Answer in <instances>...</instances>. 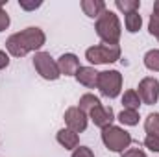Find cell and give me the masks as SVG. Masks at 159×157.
<instances>
[{
    "label": "cell",
    "instance_id": "6da1fadb",
    "mask_svg": "<svg viewBox=\"0 0 159 157\" xmlns=\"http://www.w3.org/2000/svg\"><path fill=\"white\" fill-rule=\"evenodd\" d=\"M44 43H46L44 32L37 26H30V28H24V30L9 35L6 41V50L13 57H24L30 52H35V54L41 52Z\"/></svg>",
    "mask_w": 159,
    "mask_h": 157
},
{
    "label": "cell",
    "instance_id": "7a4b0ae2",
    "mask_svg": "<svg viewBox=\"0 0 159 157\" xmlns=\"http://www.w3.org/2000/svg\"><path fill=\"white\" fill-rule=\"evenodd\" d=\"M96 35L102 39L104 44H111V46H119L120 35H122V26H120L119 15L111 9H106L94 24Z\"/></svg>",
    "mask_w": 159,
    "mask_h": 157
},
{
    "label": "cell",
    "instance_id": "3957f363",
    "mask_svg": "<svg viewBox=\"0 0 159 157\" xmlns=\"http://www.w3.org/2000/svg\"><path fill=\"white\" fill-rule=\"evenodd\" d=\"M131 141H133L131 135L124 128H120V126H109V128L102 129V142H104V146L109 152L122 154L124 150L129 148Z\"/></svg>",
    "mask_w": 159,
    "mask_h": 157
},
{
    "label": "cell",
    "instance_id": "277c9868",
    "mask_svg": "<svg viewBox=\"0 0 159 157\" xmlns=\"http://www.w3.org/2000/svg\"><path fill=\"white\" fill-rule=\"evenodd\" d=\"M120 56H122L120 46H111V44H104V43L94 44L85 50V59L91 65H109V63L119 61Z\"/></svg>",
    "mask_w": 159,
    "mask_h": 157
},
{
    "label": "cell",
    "instance_id": "5b68a950",
    "mask_svg": "<svg viewBox=\"0 0 159 157\" xmlns=\"http://www.w3.org/2000/svg\"><path fill=\"white\" fill-rule=\"evenodd\" d=\"M96 89L106 98H117L122 91V74L119 70H104L98 74Z\"/></svg>",
    "mask_w": 159,
    "mask_h": 157
},
{
    "label": "cell",
    "instance_id": "8992f818",
    "mask_svg": "<svg viewBox=\"0 0 159 157\" xmlns=\"http://www.w3.org/2000/svg\"><path fill=\"white\" fill-rule=\"evenodd\" d=\"M34 69L46 81H56L61 76L59 67H57V59H54L48 52H37L34 56Z\"/></svg>",
    "mask_w": 159,
    "mask_h": 157
},
{
    "label": "cell",
    "instance_id": "52a82bcc",
    "mask_svg": "<svg viewBox=\"0 0 159 157\" xmlns=\"http://www.w3.org/2000/svg\"><path fill=\"white\" fill-rule=\"evenodd\" d=\"M137 94L141 98L143 104L146 105H154L157 104L159 100V79L154 76H146L139 81V87H137Z\"/></svg>",
    "mask_w": 159,
    "mask_h": 157
},
{
    "label": "cell",
    "instance_id": "ba28073f",
    "mask_svg": "<svg viewBox=\"0 0 159 157\" xmlns=\"http://www.w3.org/2000/svg\"><path fill=\"white\" fill-rule=\"evenodd\" d=\"M63 118H65L67 128H69V129H72V131H76V133H83V131L87 129L89 117L80 109L78 105H76V107H69V109L65 111Z\"/></svg>",
    "mask_w": 159,
    "mask_h": 157
},
{
    "label": "cell",
    "instance_id": "9c48e42d",
    "mask_svg": "<svg viewBox=\"0 0 159 157\" xmlns=\"http://www.w3.org/2000/svg\"><path fill=\"white\" fill-rule=\"evenodd\" d=\"M89 118L93 120V124L96 128L106 129V128L113 126V122H115V111L111 107H107V105H98V107H94L89 113Z\"/></svg>",
    "mask_w": 159,
    "mask_h": 157
},
{
    "label": "cell",
    "instance_id": "30bf717a",
    "mask_svg": "<svg viewBox=\"0 0 159 157\" xmlns=\"http://www.w3.org/2000/svg\"><path fill=\"white\" fill-rule=\"evenodd\" d=\"M57 67H59L61 76H76V72L81 65H80L78 56L69 52V54H61L57 57Z\"/></svg>",
    "mask_w": 159,
    "mask_h": 157
},
{
    "label": "cell",
    "instance_id": "8fae6325",
    "mask_svg": "<svg viewBox=\"0 0 159 157\" xmlns=\"http://www.w3.org/2000/svg\"><path fill=\"white\" fill-rule=\"evenodd\" d=\"M98 74L100 72L94 67H80L74 78H76V81H78L80 85H83L87 89H94L96 83H98Z\"/></svg>",
    "mask_w": 159,
    "mask_h": 157
},
{
    "label": "cell",
    "instance_id": "7c38bea8",
    "mask_svg": "<svg viewBox=\"0 0 159 157\" xmlns=\"http://www.w3.org/2000/svg\"><path fill=\"white\" fill-rule=\"evenodd\" d=\"M56 141L59 142V146H63L65 150H76L80 146V135L76 131L69 129V128H63L57 131L56 135Z\"/></svg>",
    "mask_w": 159,
    "mask_h": 157
},
{
    "label": "cell",
    "instance_id": "4fadbf2b",
    "mask_svg": "<svg viewBox=\"0 0 159 157\" xmlns=\"http://www.w3.org/2000/svg\"><path fill=\"white\" fill-rule=\"evenodd\" d=\"M80 6H81L83 13H85L89 19H98V17L107 9V6H106L104 0H81Z\"/></svg>",
    "mask_w": 159,
    "mask_h": 157
},
{
    "label": "cell",
    "instance_id": "5bb4252c",
    "mask_svg": "<svg viewBox=\"0 0 159 157\" xmlns=\"http://www.w3.org/2000/svg\"><path fill=\"white\" fill-rule=\"evenodd\" d=\"M141 104H143V102H141V98H139V94H137L135 89H128V91L122 94V105H124V109L139 111Z\"/></svg>",
    "mask_w": 159,
    "mask_h": 157
},
{
    "label": "cell",
    "instance_id": "9a60e30c",
    "mask_svg": "<svg viewBox=\"0 0 159 157\" xmlns=\"http://www.w3.org/2000/svg\"><path fill=\"white\" fill-rule=\"evenodd\" d=\"M98 105H102V102H100V98L98 96H94V94H91V92H87V94H83L81 98H80L78 102V107L89 117V113L94 109V107H98Z\"/></svg>",
    "mask_w": 159,
    "mask_h": 157
},
{
    "label": "cell",
    "instance_id": "2e32d148",
    "mask_svg": "<svg viewBox=\"0 0 159 157\" xmlns=\"http://www.w3.org/2000/svg\"><path fill=\"white\" fill-rule=\"evenodd\" d=\"M124 26H126V32L129 34H137L143 26V17L139 15V11H133V13H128L124 17Z\"/></svg>",
    "mask_w": 159,
    "mask_h": 157
},
{
    "label": "cell",
    "instance_id": "e0dca14e",
    "mask_svg": "<svg viewBox=\"0 0 159 157\" xmlns=\"http://www.w3.org/2000/svg\"><path fill=\"white\" fill-rule=\"evenodd\" d=\"M143 63H144V67L150 72H159V50L157 48L148 50L144 54V57H143Z\"/></svg>",
    "mask_w": 159,
    "mask_h": 157
},
{
    "label": "cell",
    "instance_id": "ac0fdd59",
    "mask_svg": "<svg viewBox=\"0 0 159 157\" xmlns=\"http://www.w3.org/2000/svg\"><path fill=\"white\" fill-rule=\"evenodd\" d=\"M139 111H131V109H122L119 113L117 120H120V124L124 126H137L139 124Z\"/></svg>",
    "mask_w": 159,
    "mask_h": 157
},
{
    "label": "cell",
    "instance_id": "d6986e66",
    "mask_svg": "<svg viewBox=\"0 0 159 157\" xmlns=\"http://www.w3.org/2000/svg\"><path fill=\"white\" fill-rule=\"evenodd\" d=\"M144 131L146 135L159 137V113H150L144 120Z\"/></svg>",
    "mask_w": 159,
    "mask_h": 157
},
{
    "label": "cell",
    "instance_id": "ffe728a7",
    "mask_svg": "<svg viewBox=\"0 0 159 157\" xmlns=\"http://www.w3.org/2000/svg\"><path fill=\"white\" fill-rule=\"evenodd\" d=\"M115 6H117L119 11H122L124 15H128V13L139 11V7H141V0H115Z\"/></svg>",
    "mask_w": 159,
    "mask_h": 157
},
{
    "label": "cell",
    "instance_id": "44dd1931",
    "mask_svg": "<svg viewBox=\"0 0 159 157\" xmlns=\"http://www.w3.org/2000/svg\"><path fill=\"white\" fill-rule=\"evenodd\" d=\"M148 32H150V35L159 37V2H154V11H152V15H150Z\"/></svg>",
    "mask_w": 159,
    "mask_h": 157
},
{
    "label": "cell",
    "instance_id": "7402d4cb",
    "mask_svg": "<svg viewBox=\"0 0 159 157\" xmlns=\"http://www.w3.org/2000/svg\"><path fill=\"white\" fill-rule=\"evenodd\" d=\"M6 2H7V0H0V34H2V32H6V30L9 28V24H11L9 15H7V13H6V9H4Z\"/></svg>",
    "mask_w": 159,
    "mask_h": 157
},
{
    "label": "cell",
    "instance_id": "603a6c76",
    "mask_svg": "<svg viewBox=\"0 0 159 157\" xmlns=\"http://www.w3.org/2000/svg\"><path fill=\"white\" fill-rule=\"evenodd\" d=\"M144 148H148L150 152L159 154V137H156V135H146L144 137Z\"/></svg>",
    "mask_w": 159,
    "mask_h": 157
},
{
    "label": "cell",
    "instance_id": "cb8c5ba5",
    "mask_svg": "<svg viewBox=\"0 0 159 157\" xmlns=\"http://www.w3.org/2000/svg\"><path fill=\"white\" fill-rule=\"evenodd\" d=\"M70 157H94V152L89 146H78L76 150H72Z\"/></svg>",
    "mask_w": 159,
    "mask_h": 157
},
{
    "label": "cell",
    "instance_id": "d4e9b609",
    "mask_svg": "<svg viewBox=\"0 0 159 157\" xmlns=\"http://www.w3.org/2000/svg\"><path fill=\"white\" fill-rule=\"evenodd\" d=\"M19 6H20V9H24V11H34V9H37L43 6V2H26V0H19Z\"/></svg>",
    "mask_w": 159,
    "mask_h": 157
},
{
    "label": "cell",
    "instance_id": "484cf974",
    "mask_svg": "<svg viewBox=\"0 0 159 157\" xmlns=\"http://www.w3.org/2000/svg\"><path fill=\"white\" fill-rule=\"evenodd\" d=\"M120 155L122 157H146V154H144L141 148H128V150H124Z\"/></svg>",
    "mask_w": 159,
    "mask_h": 157
},
{
    "label": "cell",
    "instance_id": "4316f807",
    "mask_svg": "<svg viewBox=\"0 0 159 157\" xmlns=\"http://www.w3.org/2000/svg\"><path fill=\"white\" fill-rule=\"evenodd\" d=\"M7 67H9V54L4 52V50H0V70H4Z\"/></svg>",
    "mask_w": 159,
    "mask_h": 157
},
{
    "label": "cell",
    "instance_id": "83f0119b",
    "mask_svg": "<svg viewBox=\"0 0 159 157\" xmlns=\"http://www.w3.org/2000/svg\"><path fill=\"white\" fill-rule=\"evenodd\" d=\"M157 39H159V37H157Z\"/></svg>",
    "mask_w": 159,
    "mask_h": 157
},
{
    "label": "cell",
    "instance_id": "f1b7e54d",
    "mask_svg": "<svg viewBox=\"0 0 159 157\" xmlns=\"http://www.w3.org/2000/svg\"><path fill=\"white\" fill-rule=\"evenodd\" d=\"M157 2H159V0H157Z\"/></svg>",
    "mask_w": 159,
    "mask_h": 157
}]
</instances>
